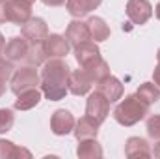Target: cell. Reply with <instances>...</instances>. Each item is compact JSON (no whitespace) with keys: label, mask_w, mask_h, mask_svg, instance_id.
<instances>
[{"label":"cell","mask_w":160,"mask_h":159,"mask_svg":"<svg viewBox=\"0 0 160 159\" xmlns=\"http://www.w3.org/2000/svg\"><path fill=\"white\" fill-rule=\"evenodd\" d=\"M47 58H48V54H47V51H45V43H30L24 62H26L28 66H36V68H38V66H41V64L47 62Z\"/></svg>","instance_id":"23"},{"label":"cell","mask_w":160,"mask_h":159,"mask_svg":"<svg viewBox=\"0 0 160 159\" xmlns=\"http://www.w3.org/2000/svg\"><path fill=\"white\" fill-rule=\"evenodd\" d=\"M147 114H149V105H145L136 94L125 96V99L114 109L116 122L121 123V125H125V127H130V125L142 122Z\"/></svg>","instance_id":"2"},{"label":"cell","mask_w":160,"mask_h":159,"mask_svg":"<svg viewBox=\"0 0 160 159\" xmlns=\"http://www.w3.org/2000/svg\"><path fill=\"white\" fill-rule=\"evenodd\" d=\"M99 122L95 118H91V116H82V118L75 123V129H73V133H75V137H77V140H84V139H97V135H99Z\"/></svg>","instance_id":"15"},{"label":"cell","mask_w":160,"mask_h":159,"mask_svg":"<svg viewBox=\"0 0 160 159\" xmlns=\"http://www.w3.org/2000/svg\"><path fill=\"white\" fill-rule=\"evenodd\" d=\"M65 38H67V41H69L73 47H77V45L84 43V41L91 40V38H89V30H88V25H86V23H82L80 19H75V21H71V23L67 25V30H65Z\"/></svg>","instance_id":"16"},{"label":"cell","mask_w":160,"mask_h":159,"mask_svg":"<svg viewBox=\"0 0 160 159\" xmlns=\"http://www.w3.org/2000/svg\"><path fill=\"white\" fill-rule=\"evenodd\" d=\"M69 75H71V68L67 66L65 60L50 58L48 62H45L41 69V92L45 94V97L50 101L63 99L69 92L67 88Z\"/></svg>","instance_id":"1"},{"label":"cell","mask_w":160,"mask_h":159,"mask_svg":"<svg viewBox=\"0 0 160 159\" xmlns=\"http://www.w3.org/2000/svg\"><path fill=\"white\" fill-rule=\"evenodd\" d=\"M125 156L130 159H138V157H151L153 150L149 146V142L142 137H130L125 142Z\"/></svg>","instance_id":"13"},{"label":"cell","mask_w":160,"mask_h":159,"mask_svg":"<svg viewBox=\"0 0 160 159\" xmlns=\"http://www.w3.org/2000/svg\"><path fill=\"white\" fill-rule=\"evenodd\" d=\"M26 2H30V4H34V2H36V0H26Z\"/></svg>","instance_id":"35"},{"label":"cell","mask_w":160,"mask_h":159,"mask_svg":"<svg viewBox=\"0 0 160 159\" xmlns=\"http://www.w3.org/2000/svg\"><path fill=\"white\" fill-rule=\"evenodd\" d=\"M15 123V114L11 109H0V133H8L11 131Z\"/></svg>","instance_id":"25"},{"label":"cell","mask_w":160,"mask_h":159,"mask_svg":"<svg viewBox=\"0 0 160 159\" xmlns=\"http://www.w3.org/2000/svg\"><path fill=\"white\" fill-rule=\"evenodd\" d=\"M21 34L22 38L30 41V43H43L48 36V26L45 23V19L41 17H30L22 26H21Z\"/></svg>","instance_id":"5"},{"label":"cell","mask_w":160,"mask_h":159,"mask_svg":"<svg viewBox=\"0 0 160 159\" xmlns=\"http://www.w3.org/2000/svg\"><path fill=\"white\" fill-rule=\"evenodd\" d=\"M41 2H43L45 6H54V8H56V6H62V4H65L67 0H41Z\"/></svg>","instance_id":"28"},{"label":"cell","mask_w":160,"mask_h":159,"mask_svg":"<svg viewBox=\"0 0 160 159\" xmlns=\"http://www.w3.org/2000/svg\"><path fill=\"white\" fill-rule=\"evenodd\" d=\"M157 60H158V64H160V49L157 51Z\"/></svg>","instance_id":"34"},{"label":"cell","mask_w":160,"mask_h":159,"mask_svg":"<svg viewBox=\"0 0 160 159\" xmlns=\"http://www.w3.org/2000/svg\"><path fill=\"white\" fill-rule=\"evenodd\" d=\"M86 114L95 118L99 123H102L104 120L108 118L110 114V101L101 94V92H93L89 97H88V103H86Z\"/></svg>","instance_id":"4"},{"label":"cell","mask_w":160,"mask_h":159,"mask_svg":"<svg viewBox=\"0 0 160 159\" xmlns=\"http://www.w3.org/2000/svg\"><path fill=\"white\" fill-rule=\"evenodd\" d=\"M153 15V6L149 0H128L127 2V17L134 25H145Z\"/></svg>","instance_id":"7"},{"label":"cell","mask_w":160,"mask_h":159,"mask_svg":"<svg viewBox=\"0 0 160 159\" xmlns=\"http://www.w3.org/2000/svg\"><path fill=\"white\" fill-rule=\"evenodd\" d=\"M88 30H89V38L93 41H104L110 38V26L104 23V19L101 17H89L86 21Z\"/></svg>","instance_id":"18"},{"label":"cell","mask_w":160,"mask_h":159,"mask_svg":"<svg viewBox=\"0 0 160 159\" xmlns=\"http://www.w3.org/2000/svg\"><path fill=\"white\" fill-rule=\"evenodd\" d=\"M75 58L80 64V68L95 62L97 58H101V49L97 47V41H84L75 47Z\"/></svg>","instance_id":"14"},{"label":"cell","mask_w":160,"mask_h":159,"mask_svg":"<svg viewBox=\"0 0 160 159\" xmlns=\"http://www.w3.org/2000/svg\"><path fill=\"white\" fill-rule=\"evenodd\" d=\"M97 92H101L110 103H116L118 99L123 97V84L114 75H108V77H104L97 82Z\"/></svg>","instance_id":"11"},{"label":"cell","mask_w":160,"mask_h":159,"mask_svg":"<svg viewBox=\"0 0 160 159\" xmlns=\"http://www.w3.org/2000/svg\"><path fill=\"white\" fill-rule=\"evenodd\" d=\"M75 116L67 111V109H58L54 114H52V118H50V129H52V133L54 135H69V133H73V129H75Z\"/></svg>","instance_id":"9"},{"label":"cell","mask_w":160,"mask_h":159,"mask_svg":"<svg viewBox=\"0 0 160 159\" xmlns=\"http://www.w3.org/2000/svg\"><path fill=\"white\" fill-rule=\"evenodd\" d=\"M11 157H32V154L26 148L15 146L11 140L0 139V159H11Z\"/></svg>","instance_id":"24"},{"label":"cell","mask_w":160,"mask_h":159,"mask_svg":"<svg viewBox=\"0 0 160 159\" xmlns=\"http://www.w3.org/2000/svg\"><path fill=\"white\" fill-rule=\"evenodd\" d=\"M147 135L155 142L160 140V114H153L147 118Z\"/></svg>","instance_id":"26"},{"label":"cell","mask_w":160,"mask_h":159,"mask_svg":"<svg viewBox=\"0 0 160 159\" xmlns=\"http://www.w3.org/2000/svg\"><path fill=\"white\" fill-rule=\"evenodd\" d=\"M4 90H6V80L0 79V97H2V94H4Z\"/></svg>","instance_id":"32"},{"label":"cell","mask_w":160,"mask_h":159,"mask_svg":"<svg viewBox=\"0 0 160 159\" xmlns=\"http://www.w3.org/2000/svg\"><path fill=\"white\" fill-rule=\"evenodd\" d=\"M93 86V80L89 79V75L86 73L84 68H80L77 71H71L69 75V82H67V88L71 94L75 96H86Z\"/></svg>","instance_id":"10"},{"label":"cell","mask_w":160,"mask_h":159,"mask_svg":"<svg viewBox=\"0 0 160 159\" xmlns=\"http://www.w3.org/2000/svg\"><path fill=\"white\" fill-rule=\"evenodd\" d=\"M155 15H157V19L160 21V2L157 4V8H155Z\"/></svg>","instance_id":"33"},{"label":"cell","mask_w":160,"mask_h":159,"mask_svg":"<svg viewBox=\"0 0 160 159\" xmlns=\"http://www.w3.org/2000/svg\"><path fill=\"white\" fill-rule=\"evenodd\" d=\"M84 69H86V73L89 75V79L93 80L95 84H97L101 79H104V77H108V75H110V66H108V62H106L102 56H101V58H97L95 62H91V64L84 66Z\"/></svg>","instance_id":"21"},{"label":"cell","mask_w":160,"mask_h":159,"mask_svg":"<svg viewBox=\"0 0 160 159\" xmlns=\"http://www.w3.org/2000/svg\"><path fill=\"white\" fill-rule=\"evenodd\" d=\"M77 156H78L80 159L102 157V146L97 142V139H84V140H78Z\"/></svg>","instance_id":"20"},{"label":"cell","mask_w":160,"mask_h":159,"mask_svg":"<svg viewBox=\"0 0 160 159\" xmlns=\"http://www.w3.org/2000/svg\"><path fill=\"white\" fill-rule=\"evenodd\" d=\"M32 17V4L26 0H8V23L22 26Z\"/></svg>","instance_id":"8"},{"label":"cell","mask_w":160,"mask_h":159,"mask_svg":"<svg viewBox=\"0 0 160 159\" xmlns=\"http://www.w3.org/2000/svg\"><path fill=\"white\" fill-rule=\"evenodd\" d=\"M9 84H11V92L15 96H19L21 92H24L28 88H38V84H41V77L36 71V66L26 64V66H21L13 71Z\"/></svg>","instance_id":"3"},{"label":"cell","mask_w":160,"mask_h":159,"mask_svg":"<svg viewBox=\"0 0 160 159\" xmlns=\"http://www.w3.org/2000/svg\"><path fill=\"white\" fill-rule=\"evenodd\" d=\"M136 96L145 103V105H153L160 99V88L155 84V82H143L140 84V88L136 90Z\"/></svg>","instance_id":"22"},{"label":"cell","mask_w":160,"mask_h":159,"mask_svg":"<svg viewBox=\"0 0 160 159\" xmlns=\"http://www.w3.org/2000/svg\"><path fill=\"white\" fill-rule=\"evenodd\" d=\"M41 101V92L38 88H28L21 92L15 99V109L17 111H30Z\"/></svg>","instance_id":"19"},{"label":"cell","mask_w":160,"mask_h":159,"mask_svg":"<svg viewBox=\"0 0 160 159\" xmlns=\"http://www.w3.org/2000/svg\"><path fill=\"white\" fill-rule=\"evenodd\" d=\"M4 45H6V40H4V36H2V32H0V56H2V51H4Z\"/></svg>","instance_id":"31"},{"label":"cell","mask_w":160,"mask_h":159,"mask_svg":"<svg viewBox=\"0 0 160 159\" xmlns=\"http://www.w3.org/2000/svg\"><path fill=\"white\" fill-rule=\"evenodd\" d=\"M45 43V51L50 58H62V56H67L69 54V47L71 43L67 41L65 36H60V34H50L47 36Z\"/></svg>","instance_id":"12"},{"label":"cell","mask_w":160,"mask_h":159,"mask_svg":"<svg viewBox=\"0 0 160 159\" xmlns=\"http://www.w3.org/2000/svg\"><path fill=\"white\" fill-rule=\"evenodd\" d=\"M8 23V0H0V25Z\"/></svg>","instance_id":"27"},{"label":"cell","mask_w":160,"mask_h":159,"mask_svg":"<svg viewBox=\"0 0 160 159\" xmlns=\"http://www.w3.org/2000/svg\"><path fill=\"white\" fill-rule=\"evenodd\" d=\"M101 2H102V0H67L65 4H67V11H69L71 17L82 19V17H86L89 11L97 9V8L101 6Z\"/></svg>","instance_id":"17"},{"label":"cell","mask_w":160,"mask_h":159,"mask_svg":"<svg viewBox=\"0 0 160 159\" xmlns=\"http://www.w3.org/2000/svg\"><path fill=\"white\" fill-rule=\"evenodd\" d=\"M28 47H30V41L22 36H15L4 45V51H2V56L6 60H9L11 64H17V62H22L26 58V52H28Z\"/></svg>","instance_id":"6"},{"label":"cell","mask_w":160,"mask_h":159,"mask_svg":"<svg viewBox=\"0 0 160 159\" xmlns=\"http://www.w3.org/2000/svg\"><path fill=\"white\" fill-rule=\"evenodd\" d=\"M153 156L160 159V140H157V144H155V150H153Z\"/></svg>","instance_id":"30"},{"label":"cell","mask_w":160,"mask_h":159,"mask_svg":"<svg viewBox=\"0 0 160 159\" xmlns=\"http://www.w3.org/2000/svg\"><path fill=\"white\" fill-rule=\"evenodd\" d=\"M153 80H155V84L160 88V64L155 68V71H153Z\"/></svg>","instance_id":"29"}]
</instances>
